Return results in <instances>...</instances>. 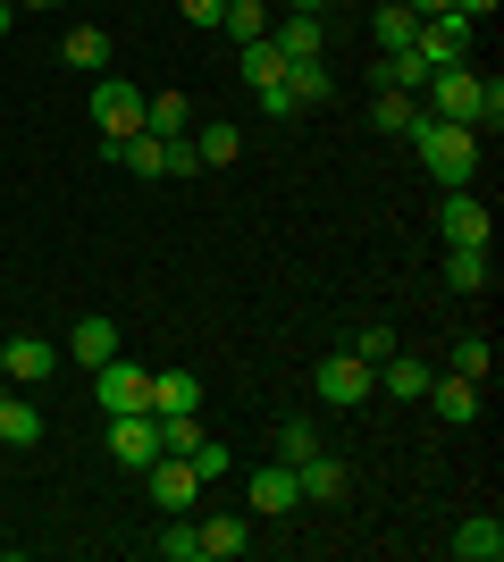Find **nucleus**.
Returning a JSON list of instances; mask_svg holds the SVG:
<instances>
[{
  "label": "nucleus",
  "mask_w": 504,
  "mask_h": 562,
  "mask_svg": "<svg viewBox=\"0 0 504 562\" xmlns=\"http://www.w3.org/2000/svg\"><path fill=\"white\" fill-rule=\"evenodd\" d=\"M320 9H336V0H320Z\"/></svg>",
  "instance_id": "nucleus-44"
},
{
  "label": "nucleus",
  "mask_w": 504,
  "mask_h": 562,
  "mask_svg": "<svg viewBox=\"0 0 504 562\" xmlns=\"http://www.w3.org/2000/svg\"><path fill=\"white\" fill-rule=\"evenodd\" d=\"M186 143H193V160H202V168H227V160L244 151V126L211 117V126H186Z\"/></svg>",
  "instance_id": "nucleus-20"
},
{
  "label": "nucleus",
  "mask_w": 504,
  "mask_h": 562,
  "mask_svg": "<svg viewBox=\"0 0 504 562\" xmlns=\"http://www.w3.org/2000/svg\"><path fill=\"white\" fill-rule=\"evenodd\" d=\"M488 93H496V76L437 68V76H429V117H455V126H488Z\"/></svg>",
  "instance_id": "nucleus-2"
},
{
  "label": "nucleus",
  "mask_w": 504,
  "mask_h": 562,
  "mask_svg": "<svg viewBox=\"0 0 504 562\" xmlns=\"http://www.w3.org/2000/svg\"><path fill=\"white\" fill-rule=\"evenodd\" d=\"M186 462H193V479H202V487H211V479H227V470H236V453L219 446V437H202V446H193Z\"/></svg>",
  "instance_id": "nucleus-33"
},
{
  "label": "nucleus",
  "mask_w": 504,
  "mask_h": 562,
  "mask_svg": "<svg viewBox=\"0 0 504 562\" xmlns=\"http://www.w3.org/2000/svg\"><path fill=\"white\" fill-rule=\"evenodd\" d=\"M236 68H244V85L261 93V85H278V76H287V50L269 43V34H261V43H236Z\"/></svg>",
  "instance_id": "nucleus-24"
},
{
  "label": "nucleus",
  "mask_w": 504,
  "mask_h": 562,
  "mask_svg": "<svg viewBox=\"0 0 504 562\" xmlns=\"http://www.w3.org/2000/svg\"><path fill=\"white\" fill-rule=\"evenodd\" d=\"M455 9H462V18H471V25H480V18H496L504 0H455Z\"/></svg>",
  "instance_id": "nucleus-38"
},
{
  "label": "nucleus",
  "mask_w": 504,
  "mask_h": 562,
  "mask_svg": "<svg viewBox=\"0 0 504 562\" xmlns=\"http://www.w3.org/2000/svg\"><path fill=\"white\" fill-rule=\"evenodd\" d=\"M488 278H496V269H488V244H446V285H455V294H488Z\"/></svg>",
  "instance_id": "nucleus-21"
},
{
  "label": "nucleus",
  "mask_w": 504,
  "mask_h": 562,
  "mask_svg": "<svg viewBox=\"0 0 504 562\" xmlns=\"http://www.w3.org/2000/svg\"><path fill=\"white\" fill-rule=\"evenodd\" d=\"M186 9V25H202V34H219V18H227V0H177Z\"/></svg>",
  "instance_id": "nucleus-36"
},
{
  "label": "nucleus",
  "mask_w": 504,
  "mask_h": 562,
  "mask_svg": "<svg viewBox=\"0 0 504 562\" xmlns=\"http://www.w3.org/2000/svg\"><path fill=\"white\" fill-rule=\"evenodd\" d=\"M412 18H446V9H455V0H404Z\"/></svg>",
  "instance_id": "nucleus-39"
},
{
  "label": "nucleus",
  "mask_w": 504,
  "mask_h": 562,
  "mask_svg": "<svg viewBox=\"0 0 504 562\" xmlns=\"http://www.w3.org/2000/svg\"><path fill=\"white\" fill-rule=\"evenodd\" d=\"M269 43L287 50V68H294V59H328V34H320V18H294V9H278V18H269Z\"/></svg>",
  "instance_id": "nucleus-14"
},
{
  "label": "nucleus",
  "mask_w": 504,
  "mask_h": 562,
  "mask_svg": "<svg viewBox=\"0 0 504 562\" xmlns=\"http://www.w3.org/2000/svg\"><path fill=\"white\" fill-rule=\"evenodd\" d=\"M412 143H421V168L455 193L480 177V126H455V117H412Z\"/></svg>",
  "instance_id": "nucleus-1"
},
{
  "label": "nucleus",
  "mask_w": 504,
  "mask_h": 562,
  "mask_svg": "<svg viewBox=\"0 0 504 562\" xmlns=\"http://www.w3.org/2000/svg\"><path fill=\"white\" fill-rule=\"evenodd\" d=\"M412 50H421L429 68H471V18H462V9H446V18H421Z\"/></svg>",
  "instance_id": "nucleus-6"
},
{
  "label": "nucleus",
  "mask_w": 504,
  "mask_h": 562,
  "mask_svg": "<svg viewBox=\"0 0 504 562\" xmlns=\"http://www.w3.org/2000/svg\"><path fill=\"white\" fill-rule=\"evenodd\" d=\"M160 562H202V538H193V513H160V538H152Z\"/></svg>",
  "instance_id": "nucleus-23"
},
{
  "label": "nucleus",
  "mask_w": 504,
  "mask_h": 562,
  "mask_svg": "<svg viewBox=\"0 0 504 562\" xmlns=\"http://www.w3.org/2000/svg\"><path fill=\"white\" fill-rule=\"evenodd\" d=\"M412 117H421L412 93H379V101H370V126H379V135H412Z\"/></svg>",
  "instance_id": "nucleus-31"
},
{
  "label": "nucleus",
  "mask_w": 504,
  "mask_h": 562,
  "mask_svg": "<svg viewBox=\"0 0 504 562\" xmlns=\"http://www.w3.org/2000/svg\"><path fill=\"white\" fill-rule=\"evenodd\" d=\"M412 34H421V18H412L404 0H387L379 18H370V43H379V50H412Z\"/></svg>",
  "instance_id": "nucleus-27"
},
{
  "label": "nucleus",
  "mask_w": 504,
  "mask_h": 562,
  "mask_svg": "<svg viewBox=\"0 0 504 562\" xmlns=\"http://www.w3.org/2000/svg\"><path fill=\"white\" fill-rule=\"evenodd\" d=\"M193 403H202V378L193 370H160L152 378V412H193Z\"/></svg>",
  "instance_id": "nucleus-28"
},
{
  "label": "nucleus",
  "mask_w": 504,
  "mask_h": 562,
  "mask_svg": "<svg viewBox=\"0 0 504 562\" xmlns=\"http://www.w3.org/2000/svg\"><path fill=\"white\" fill-rule=\"evenodd\" d=\"M18 9H59V0H18Z\"/></svg>",
  "instance_id": "nucleus-41"
},
{
  "label": "nucleus",
  "mask_w": 504,
  "mask_h": 562,
  "mask_svg": "<svg viewBox=\"0 0 504 562\" xmlns=\"http://www.w3.org/2000/svg\"><path fill=\"white\" fill-rule=\"evenodd\" d=\"M193 495H202V479L186 453H152V513H193Z\"/></svg>",
  "instance_id": "nucleus-11"
},
{
  "label": "nucleus",
  "mask_w": 504,
  "mask_h": 562,
  "mask_svg": "<svg viewBox=\"0 0 504 562\" xmlns=\"http://www.w3.org/2000/svg\"><path fill=\"white\" fill-rule=\"evenodd\" d=\"M193 538H202V562H236L244 546H253V520H236V513H211V520H193Z\"/></svg>",
  "instance_id": "nucleus-17"
},
{
  "label": "nucleus",
  "mask_w": 504,
  "mask_h": 562,
  "mask_svg": "<svg viewBox=\"0 0 504 562\" xmlns=\"http://www.w3.org/2000/svg\"><path fill=\"white\" fill-rule=\"evenodd\" d=\"M446 546H455V562H504V520L496 513H471Z\"/></svg>",
  "instance_id": "nucleus-16"
},
{
  "label": "nucleus",
  "mask_w": 504,
  "mask_h": 562,
  "mask_svg": "<svg viewBox=\"0 0 504 562\" xmlns=\"http://www.w3.org/2000/svg\"><path fill=\"white\" fill-rule=\"evenodd\" d=\"M354 352L370 361V370H379L387 352H404V336H395V328H361V336H354Z\"/></svg>",
  "instance_id": "nucleus-35"
},
{
  "label": "nucleus",
  "mask_w": 504,
  "mask_h": 562,
  "mask_svg": "<svg viewBox=\"0 0 504 562\" xmlns=\"http://www.w3.org/2000/svg\"><path fill=\"white\" fill-rule=\"evenodd\" d=\"M278 85H287V101H294V110H320V101L336 93V76L320 68V59H294V68L278 76Z\"/></svg>",
  "instance_id": "nucleus-22"
},
{
  "label": "nucleus",
  "mask_w": 504,
  "mask_h": 562,
  "mask_svg": "<svg viewBox=\"0 0 504 562\" xmlns=\"http://www.w3.org/2000/svg\"><path fill=\"white\" fill-rule=\"evenodd\" d=\"M429 59H421V50H379V68H370V85H379V93H421V85H429Z\"/></svg>",
  "instance_id": "nucleus-18"
},
{
  "label": "nucleus",
  "mask_w": 504,
  "mask_h": 562,
  "mask_svg": "<svg viewBox=\"0 0 504 562\" xmlns=\"http://www.w3.org/2000/svg\"><path fill=\"white\" fill-rule=\"evenodd\" d=\"M0 352H9V336H0ZM0 378H9V370H0Z\"/></svg>",
  "instance_id": "nucleus-42"
},
{
  "label": "nucleus",
  "mask_w": 504,
  "mask_h": 562,
  "mask_svg": "<svg viewBox=\"0 0 504 562\" xmlns=\"http://www.w3.org/2000/svg\"><path fill=\"white\" fill-rule=\"evenodd\" d=\"M93 403L110 412V420H119V412H152V370L126 361V352H110V361L93 370Z\"/></svg>",
  "instance_id": "nucleus-5"
},
{
  "label": "nucleus",
  "mask_w": 504,
  "mask_h": 562,
  "mask_svg": "<svg viewBox=\"0 0 504 562\" xmlns=\"http://www.w3.org/2000/svg\"><path fill=\"white\" fill-rule=\"evenodd\" d=\"M294 479H303V495H312V504H345V495H354V462H336V453L294 462Z\"/></svg>",
  "instance_id": "nucleus-15"
},
{
  "label": "nucleus",
  "mask_w": 504,
  "mask_h": 562,
  "mask_svg": "<svg viewBox=\"0 0 504 562\" xmlns=\"http://www.w3.org/2000/svg\"><path fill=\"white\" fill-rule=\"evenodd\" d=\"M193 168H202V160H193V143H186V135H168V177H193Z\"/></svg>",
  "instance_id": "nucleus-37"
},
{
  "label": "nucleus",
  "mask_w": 504,
  "mask_h": 562,
  "mask_svg": "<svg viewBox=\"0 0 504 562\" xmlns=\"http://www.w3.org/2000/svg\"><path fill=\"white\" fill-rule=\"evenodd\" d=\"M59 361H68V352L51 345V336H9V352H0L9 386H43V378H59Z\"/></svg>",
  "instance_id": "nucleus-10"
},
{
  "label": "nucleus",
  "mask_w": 504,
  "mask_h": 562,
  "mask_svg": "<svg viewBox=\"0 0 504 562\" xmlns=\"http://www.w3.org/2000/svg\"><path fill=\"white\" fill-rule=\"evenodd\" d=\"M421 403H429L437 420H455V428H462V420H480V403H488V395H480V378H455V370H446V378H429V395H421Z\"/></svg>",
  "instance_id": "nucleus-13"
},
{
  "label": "nucleus",
  "mask_w": 504,
  "mask_h": 562,
  "mask_svg": "<svg viewBox=\"0 0 504 562\" xmlns=\"http://www.w3.org/2000/svg\"><path fill=\"white\" fill-rule=\"evenodd\" d=\"M186 126H193L186 93H144V135H186Z\"/></svg>",
  "instance_id": "nucleus-26"
},
{
  "label": "nucleus",
  "mask_w": 504,
  "mask_h": 562,
  "mask_svg": "<svg viewBox=\"0 0 504 562\" xmlns=\"http://www.w3.org/2000/svg\"><path fill=\"white\" fill-rule=\"evenodd\" d=\"M244 504H253V520H287L294 504H303V479H294V462H269L244 479Z\"/></svg>",
  "instance_id": "nucleus-8"
},
{
  "label": "nucleus",
  "mask_w": 504,
  "mask_h": 562,
  "mask_svg": "<svg viewBox=\"0 0 504 562\" xmlns=\"http://www.w3.org/2000/svg\"><path fill=\"white\" fill-rule=\"evenodd\" d=\"M85 110H93V135H101V143H119V135H144V85H126V76H101Z\"/></svg>",
  "instance_id": "nucleus-4"
},
{
  "label": "nucleus",
  "mask_w": 504,
  "mask_h": 562,
  "mask_svg": "<svg viewBox=\"0 0 504 562\" xmlns=\"http://www.w3.org/2000/svg\"><path fill=\"white\" fill-rule=\"evenodd\" d=\"M152 453H160V420H152V412H119V420H110V462L152 470Z\"/></svg>",
  "instance_id": "nucleus-9"
},
{
  "label": "nucleus",
  "mask_w": 504,
  "mask_h": 562,
  "mask_svg": "<svg viewBox=\"0 0 504 562\" xmlns=\"http://www.w3.org/2000/svg\"><path fill=\"white\" fill-rule=\"evenodd\" d=\"M429 361H412V352H387V361H379V395H404V403H421V395H429Z\"/></svg>",
  "instance_id": "nucleus-19"
},
{
  "label": "nucleus",
  "mask_w": 504,
  "mask_h": 562,
  "mask_svg": "<svg viewBox=\"0 0 504 562\" xmlns=\"http://www.w3.org/2000/svg\"><path fill=\"white\" fill-rule=\"evenodd\" d=\"M59 59H68V68H110V34H101V25H76L68 43H59Z\"/></svg>",
  "instance_id": "nucleus-30"
},
{
  "label": "nucleus",
  "mask_w": 504,
  "mask_h": 562,
  "mask_svg": "<svg viewBox=\"0 0 504 562\" xmlns=\"http://www.w3.org/2000/svg\"><path fill=\"white\" fill-rule=\"evenodd\" d=\"M0 278H9V269H0Z\"/></svg>",
  "instance_id": "nucleus-45"
},
{
  "label": "nucleus",
  "mask_w": 504,
  "mask_h": 562,
  "mask_svg": "<svg viewBox=\"0 0 504 562\" xmlns=\"http://www.w3.org/2000/svg\"><path fill=\"white\" fill-rule=\"evenodd\" d=\"M0 446H43V412L18 395H0Z\"/></svg>",
  "instance_id": "nucleus-29"
},
{
  "label": "nucleus",
  "mask_w": 504,
  "mask_h": 562,
  "mask_svg": "<svg viewBox=\"0 0 504 562\" xmlns=\"http://www.w3.org/2000/svg\"><path fill=\"white\" fill-rule=\"evenodd\" d=\"M0 395H9V378H0Z\"/></svg>",
  "instance_id": "nucleus-43"
},
{
  "label": "nucleus",
  "mask_w": 504,
  "mask_h": 562,
  "mask_svg": "<svg viewBox=\"0 0 504 562\" xmlns=\"http://www.w3.org/2000/svg\"><path fill=\"white\" fill-rule=\"evenodd\" d=\"M320 453V428L312 420H278V462H312Z\"/></svg>",
  "instance_id": "nucleus-32"
},
{
  "label": "nucleus",
  "mask_w": 504,
  "mask_h": 562,
  "mask_svg": "<svg viewBox=\"0 0 504 562\" xmlns=\"http://www.w3.org/2000/svg\"><path fill=\"white\" fill-rule=\"evenodd\" d=\"M312 395L328 403V412H354V403H370V395H379V370H370L361 352H328V361L312 370Z\"/></svg>",
  "instance_id": "nucleus-3"
},
{
  "label": "nucleus",
  "mask_w": 504,
  "mask_h": 562,
  "mask_svg": "<svg viewBox=\"0 0 504 562\" xmlns=\"http://www.w3.org/2000/svg\"><path fill=\"white\" fill-rule=\"evenodd\" d=\"M437 235H446V244H488V252H496V211H488L471 186H455L446 211H437Z\"/></svg>",
  "instance_id": "nucleus-7"
},
{
  "label": "nucleus",
  "mask_w": 504,
  "mask_h": 562,
  "mask_svg": "<svg viewBox=\"0 0 504 562\" xmlns=\"http://www.w3.org/2000/svg\"><path fill=\"white\" fill-rule=\"evenodd\" d=\"M488 370H496L488 336H462V345H455V378H480V386H488Z\"/></svg>",
  "instance_id": "nucleus-34"
},
{
  "label": "nucleus",
  "mask_w": 504,
  "mask_h": 562,
  "mask_svg": "<svg viewBox=\"0 0 504 562\" xmlns=\"http://www.w3.org/2000/svg\"><path fill=\"white\" fill-rule=\"evenodd\" d=\"M9 25H18V0H0V34H9Z\"/></svg>",
  "instance_id": "nucleus-40"
},
{
  "label": "nucleus",
  "mask_w": 504,
  "mask_h": 562,
  "mask_svg": "<svg viewBox=\"0 0 504 562\" xmlns=\"http://www.w3.org/2000/svg\"><path fill=\"white\" fill-rule=\"evenodd\" d=\"M269 18H278L269 0H227V18H219V34H227V43H261V34H269Z\"/></svg>",
  "instance_id": "nucleus-25"
},
{
  "label": "nucleus",
  "mask_w": 504,
  "mask_h": 562,
  "mask_svg": "<svg viewBox=\"0 0 504 562\" xmlns=\"http://www.w3.org/2000/svg\"><path fill=\"white\" fill-rule=\"evenodd\" d=\"M59 352H68L76 370H101V361L119 352V319H101V311H85V319L68 328V345H59Z\"/></svg>",
  "instance_id": "nucleus-12"
}]
</instances>
